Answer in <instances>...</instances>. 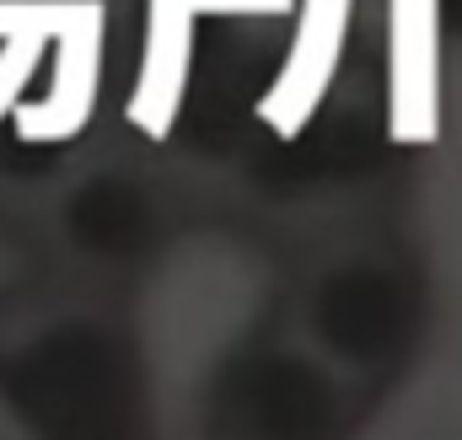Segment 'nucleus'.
Instances as JSON below:
<instances>
[{
	"label": "nucleus",
	"instance_id": "f03ea898",
	"mask_svg": "<svg viewBox=\"0 0 462 440\" xmlns=\"http://www.w3.org/2000/svg\"><path fill=\"white\" fill-rule=\"evenodd\" d=\"M291 0H151V27H145V65H140V92H134V124L162 134L178 113L183 76H189V43H194V16L199 11H285Z\"/></svg>",
	"mask_w": 462,
	"mask_h": 440
},
{
	"label": "nucleus",
	"instance_id": "7ed1b4c3",
	"mask_svg": "<svg viewBox=\"0 0 462 440\" xmlns=\"http://www.w3.org/2000/svg\"><path fill=\"white\" fill-rule=\"evenodd\" d=\"M349 32V0H301V22H296V43L280 65L274 92L263 97V124H274L280 134H296L312 108L323 103L339 54H345Z\"/></svg>",
	"mask_w": 462,
	"mask_h": 440
},
{
	"label": "nucleus",
	"instance_id": "f257e3e1",
	"mask_svg": "<svg viewBox=\"0 0 462 440\" xmlns=\"http://www.w3.org/2000/svg\"><path fill=\"white\" fill-rule=\"evenodd\" d=\"M441 0H387V81L393 140H436V70H441Z\"/></svg>",
	"mask_w": 462,
	"mask_h": 440
}]
</instances>
